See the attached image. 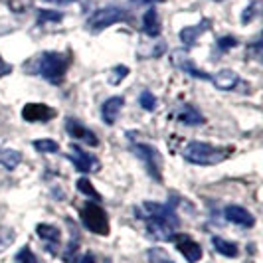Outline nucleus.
I'll list each match as a JSON object with an SVG mask.
<instances>
[{"mask_svg":"<svg viewBox=\"0 0 263 263\" xmlns=\"http://www.w3.org/2000/svg\"><path fill=\"white\" fill-rule=\"evenodd\" d=\"M143 218L146 222V230L151 237L168 241L178 228V216L174 214L172 206L158 204V202H145L143 204Z\"/></svg>","mask_w":263,"mask_h":263,"instance_id":"obj_1","label":"nucleus"},{"mask_svg":"<svg viewBox=\"0 0 263 263\" xmlns=\"http://www.w3.org/2000/svg\"><path fill=\"white\" fill-rule=\"evenodd\" d=\"M69 64H71L69 53L44 52L36 58H32L28 64H24V71L34 73V76H42L52 85H60L66 78Z\"/></svg>","mask_w":263,"mask_h":263,"instance_id":"obj_2","label":"nucleus"},{"mask_svg":"<svg viewBox=\"0 0 263 263\" xmlns=\"http://www.w3.org/2000/svg\"><path fill=\"white\" fill-rule=\"evenodd\" d=\"M234 153L232 146H214L204 141H190L182 151L184 160L192 162V164H200V166H212L218 164Z\"/></svg>","mask_w":263,"mask_h":263,"instance_id":"obj_3","label":"nucleus"},{"mask_svg":"<svg viewBox=\"0 0 263 263\" xmlns=\"http://www.w3.org/2000/svg\"><path fill=\"white\" fill-rule=\"evenodd\" d=\"M127 20H131V16H129L127 10H123V8H119V6H107V8L95 10V12L87 18L85 26H87L89 32L97 34V32L113 26V24H117V22H127Z\"/></svg>","mask_w":263,"mask_h":263,"instance_id":"obj_4","label":"nucleus"},{"mask_svg":"<svg viewBox=\"0 0 263 263\" xmlns=\"http://www.w3.org/2000/svg\"><path fill=\"white\" fill-rule=\"evenodd\" d=\"M79 218H81V224L85 226L89 232L97 234V236H109L107 214L99 204H85L79 210Z\"/></svg>","mask_w":263,"mask_h":263,"instance_id":"obj_5","label":"nucleus"},{"mask_svg":"<svg viewBox=\"0 0 263 263\" xmlns=\"http://www.w3.org/2000/svg\"><path fill=\"white\" fill-rule=\"evenodd\" d=\"M131 151L137 155V158L145 164L146 172L157 180V182H160L162 180V174H160V155H158L157 148H153V146L148 145H143V143H137V145L131 146Z\"/></svg>","mask_w":263,"mask_h":263,"instance_id":"obj_6","label":"nucleus"},{"mask_svg":"<svg viewBox=\"0 0 263 263\" xmlns=\"http://www.w3.org/2000/svg\"><path fill=\"white\" fill-rule=\"evenodd\" d=\"M67 158L73 162V166L78 168L79 172H95L99 168V160L89 155V153H85V151H81L78 145H71L69 146V155Z\"/></svg>","mask_w":263,"mask_h":263,"instance_id":"obj_7","label":"nucleus"},{"mask_svg":"<svg viewBox=\"0 0 263 263\" xmlns=\"http://www.w3.org/2000/svg\"><path fill=\"white\" fill-rule=\"evenodd\" d=\"M172 239H174L178 251L184 255V259L188 263H196L202 259V248H200V243H196L190 236L178 234V236H172Z\"/></svg>","mask_w":263,"mask_h":263,"instance_id":"obj_8","label":"nucleus"},{"mask_svg":"<svg viewBox=\"0 0 263 263\" xmlns=\"http://www.w3.org/2000/svg\"><path fill=\"white\" fill-rule=\"evenodd\" d=\"M55 117V109L44 105V103H28L22 109V119L30 123H46Z\"/></svg>","mask_w":263,"mask_h":263,"instance_id":"obj_9","label":"nucleus"},{"mask_svg":"<svg viewBox=\"0 0 263 263\" xmlns=\"http://www.w3.org/2000/svg\"><path fill=\"white\" fill-rule=\"evenodd\" d=\"M66 131L69 137H73L76 141H83L85 145H91V146H97L99 145V139H97V135L91 133L85 125H81L79 121L76 119H67L66 121Z\"/></svg>","mask_w":263,"mask_h":263,"instance_id":"obj_10","label":"nucleus"},{"mask_svg":"<svg viewBox=\"0 0 263 263\" xmlns=\"http://www.w3.org/2000/svg\"><path fill=\"white\" fill-rule=\"evenodd\" d=\"M172 64L178 67V69H182L184 73L188 76H192L194 79H202V81H212V76H208L206 71H202V69H198L194 66V62L186 55L184 52H174L172 53Z\"/></svg>","mask_w":263,"mask_h":263,"instance_id":"obj_11","label":"nucleus"},{"mask_svg":"<svg viewBox=\"0 0 263 263\" xmlns=\"http://www.w3.org/2000/svg\"><path fill=\"white\" fill-rule=\"evenodd\" d=\"M224 214H226V220H230L232 224L236 226H241V228H251V226L255 224L253 214L248 212L246 208H241V206H228L224 210Z\"/></svg>","mask_w":263,"mask_h":263,"instance_id":"obj_12","label":"nucleus"},{"mask_svg":"<svg viewBox=\"0 0 263 263\" xmlns=\"http://www.w3.org/2000/svg\"><path fill=\"white\" fill-rule=\"evenodd\" d=\"M125 103L123 97H111L103 103V109H101V115H103V121L107 125H115L117 123V117L121 113V107Z\"/></svg>","mask_w":263,"mask_h":263,"instance_id":"obj_13","label":"nucleus"},{"mask_svg":"<svg viewBox=\"0 0 263 263\" xmlns=\"http://www.w3.org/2000/svg\"><path fill=\"white\" fill-rule=\"evenodd\" d=\"M212 81H214V85H216L218 89H222V91H232L237 83H239V78H237L236 71H232V69H222V71H218V73L212 78Z\"/></svg>","mask_w":263,"mask_h":263,"instance_id":"obj_14","label":"nucleus"},{"mask_svg":"<svg viewBox=\"0 0 263 263\" xmlns=\"http://www.w3.org/2000/svg\"><path fill=\"white\" fill-rule=\"evenodd\" d=\"M210 28V20H202L200 24H196V26H186L180 30V42L184 44L186 48H190V46H194L196 44V38L204 32V30H208Z\"/></svg>","mask_w":263,"mask_h":263,"instance_id":"obj_15","label":"nucleus"},{"mask_svg":"<svg viewBox=\"0 0 263 263\" xmlns=\"http://www.w3.org/2000/svg\"><path fill=\"white\" fill-rule=\"evenodd\" d=\"M36 232H38V236L48 243V250L55 253V246L60 243V230L55 228V226H50V224H40L36 226Z\"/></svg>","mask_w":263,"mask_h":263,"instance_id":"obj_16","label":"nucleus"},{"mask_svg":"<svg viewBox=\"0 0 263 263\" xmlns=\"http://www.w3.org/2000/svg\"><path fill=\"white\" fill-rule=\"evenodd\" d=\"M22 162V155L12 148H2L0 146V166L4 171H14L18 164Z\"/></svg>","mask_w":263,"mask_h":263,"instance_id":"obj_17","label":"nucleus"},{"mask_svg":"<svg viewBox=\"0 0 263 263\" xmlns=\"http://www.w3.org/2000/svg\"><path fill=\"white\" fill-rule=\"evenodd\" d=\"M178 119H180L184 125H190V127H196V125H202V123H204V117H202V115H200L192 105L180 107V111H178Z\"/></svg>","mask_w":263,"mask_h":263,"instance_id":"obj_18","label":"nucleus"},{"mask_svg":"<svg viewBox=\"0 0 263 263\" xmlns=\"http://www.w3.org/2000/svg\"><path fill=\"white\" fill-rule=\"evenodd\" d=\"M143 30L148 36H158L160 34V20H158V12L155 8H151L143 18Z\"/></svg>","mask_w":263,"mask_h":263,"instance_id":"obj_19","label":"nucleus"},{"mask_svg":"<svg viewBox=\"0 0 263 263\" xmlns=\"http://www.w3.org/2000/svg\"><path fill=\"white\" fill-rule=\"evenodd\" d=\"M212 246L216 248L218 253H222L226 257H236L237 255V246L224 239V237H212Z\"/></svg>","mask_w":263,"mask_h":263,"instance_id":"obj_20","label":"nucleus"},{"mask_svg":"<svg viewBox=\"0 0 263 263\" xmlns=\"http://www.w3.org/2000/svg\"><path fill=\"white\" fill-rule=\"evenodd\" d=\"M78 190L81 192V194H85V196H89L91 200H95V202H101V194L93 188V184L87 180V178H79L78 180Z\"/></svg>","mask_w":263,"mask_h":263,"instance_id":"obj_21","label":"nucleus"},{"mask_svg":"<svg viewBox=\"0 0 263 263\" xmlns=\"http://www.w3.org/2000/svg\"><path fill=\"white\" fill-rule=\"evenodd\" d=\"M34 148L38 153H58L60 145L52 139H38V141H34Z\"/></svg>","mask_w":263,"mask_h":263,"instance_id":"obj_22","label":"nucleus"},{"mask_svg":"<svg viewBox=\"0 0 263 263\" xmlns=\"http://www.w3.org/2000/svg\"><path fill=\"white\" fill-rule=\"evenodd\" d=\"M64 20L62 12H53V10H40L38 12V24H46V22H60Z\"/></svg>","mask_w":263,"mask_h":263,"instance_id":"obj_23","label":"nucleus"},{"mask_svg":"<svg viewBox=\"0 0 263 263\" xmlns=\"http://www.w3.org/2000/svg\"><path fill=\"white\" fill-rule=\"evenodd\" d=\"M129 76V67L127 66H115L111 69V78H109V83H113V85H117L121 83L123 79Z\"/></svg>","mask_w":263,"mask_h":263,"instance_id":"obj_24","label":"nucleus"},{"mask_svg":"<svg viewBox=\"0 0 263 263\" xmlns=\"http://www.w3.org/2000/svg\"><path fill=\"white\" fill-rule=\"evenodd\" d=\"M139 103H141V107H143L145 111H155V109H157V99H155V95H153L151 91L141 93Z\"/></svg>","mask_w":263,"mask_h":263,"instance_id":"obj_25","label":"nucleus"},{"mask_svg":"<svg viewBox=\"0 0 263 263\" xmlns=\"http://www.w3.org/2000/svg\"><path fill=\"white\" fill-rule=\"evenodd\" d=\"M14 263H38V259H36V255L32 253L30 248H22V250L18 251V255H16Z\"/></svg>","mask_w":263,"mask_h":263,"instance_id":"obj_26","label":"nucleus"},{"mask_svg":"<svg viewBox=\"0 0 263 263\" xmlns=\"http://www.w3.org/2000/svg\"><path fill=\"white\" fill-rule=\"evenodd\" d=\"M8 6H10V10H14L16 14H22V12H26L28 8H32V0H10Z\"/></svg>","mask_w":263,"mask_h":263,"instance_id":"obj_27","label":"nucleus"},{"mask_svg":"<svg viewBox=\"0 0 263 263\" xmlns=\"http://www.w3.org/2000/svg\"><path fill=\"white\" fill-rule=\"evenodd\" d=\"M78 239H73L71 237V241H69V246H67L66 253H64V261L66 263H73V259H76V255H78Z\"/></svg>","mask_w":263,"mask_h":263,"instance_id":"obj_28","label":"nucleus"},{"mask_svg":"<svg viewBox=\"0 0 263 263\" xmlns=\"http://www.w3.org/2000/svg\"><path fill=\"white\" fill-rule=\"evenodd\" d=\"M14 241L12 230H0V251H4Z\"/></svg>","mask_w":263,"mask_h":263,"instance_id":"obj_29","label":"nucleus"},{"mask_svg":"<svg viewBox=\"0 0 263 263\" xmlns=\"http://www.w3.org/2000/svg\"><path fill=\"white\" fill-rule=\"evenodd\" d=\"M148 255H151V261L153 263H174L172 259H168V255L162 250H151Z\"/></svg>","mask_w":263,"mask_h":263,"instance_id":"obj_30","label":"nucleus"},{"mask_svg":"<svg viewBox=\"0 0 263 263\" xmlns=\"http://www.w3.org/2000/svg\"><path fill=\"white\" fill-rule=\"evenodd\" d=\"M236 44H237V40L232 38V36H224V38L218 40V48H220V52H228V50H232Z\"/></svg>","mask_w":263,"mask_h":263,"instance_id":"obj_31","label":"nucleus"},{"mask_svg":"<svg viewBox=\"0 0 263 263\" xmlns=\"http://www.w3.org/2000/svg\"><path fill=\"white\" fill-rule=\"evenodd\" d=\"M255 12H257V2H251L250 8H246V10H243V16H241V22H243V24H248V22H251V20H253V16H255Z\"/></svg>","mask_w":263,"mask_h":263,"instance_id":"obj_32","label":"nucleus"},{"mask_svg":"<svg viewBox=\"0 0 263 263\" xmlns=\"http://www.w3.org/2000/svg\"><path fill=\"white\" fill-rule=\"evenodd\" d=\"M12 71V66L10 64H6L2 58H0V78H4V76H8Z\"/></svg>","mask_w":263,"mask_h":263,"instance_id":"obj_33","label":"nucleus"},{"mask_svg":"<svg viewBox=\"0 0 263 263\" xmlns=\"http://www.w3.org/2000/svg\"><path fill=\"white\" fill-rule=\"evenodd\" d=\"M79 263H97V261H95V255H93V253H87V255L81 257V261Z\"/></svg>","mask_w":263,"mask_h":263,"instance_id":"obj_34","label":"nucleus"},{"mask_svg":"<svg viewBox=\"0 0 263 263\" xmlns=\"http://www.w3.org/2000/svg\"><path fill=\"white\" fill-rule=\"evenodd\" d=\"M46 2H50V4H55V6H66V4L73 2V0H46Z\"/></svg>","mask_w":263,"mask_h":263,"instance_id":"obj_35","label":"nucleus"},{"mask_svg":"<svg viewBox=\"0 0 263 263\" xmlns=\"http://www.w3.org/2000/svg\"><path fill=\"white\" fill-rule=\"evenodd\" d=\"M133 2H139V4H158V2H164V0H133Z\"/></svg>","mask_w":263,"mask_h":263,"instance_id":"obj_36","label":"nucleus"},{"mask_svg":"<svg viewBox=\"0 0 263 263\" xmlns=\"http://www.w3.org/2000/svg\"><path fill=\"white\" fill-rule=\"evenodd\" d=\"M216 2H222V0H216Z\"/></svg>","mask_w":263,"mask_h":263,"instance_id":"obj_37","label":"nucleus"}]
</instances>
